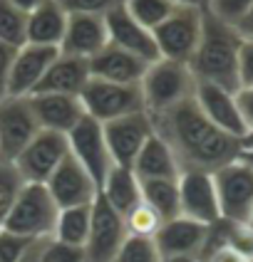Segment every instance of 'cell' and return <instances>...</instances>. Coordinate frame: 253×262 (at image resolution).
Here are the masks:
<instances>
[{
	"instance_id": "6da1fadb",
	"label": "cell",
	"mask_w": 253,
	"mask_h": 262,
	"mask_svg": "<svg viewBox=\"0 0 253 262\" xmlns=\"http://www.w3.org/2000/svg\"><path fill=\"white\" fill-rule=\"evenodd\" d=\"M154 134L166 141L181 171H219L241 156V139L211 124L193 97L149 114Z\"/></svg>"
},
{
	"instance_id": "7a4b0ae2",
	"label": "cell",
	"mask_w": 253,
	"mask_h": 262,
	"mask_svg": "<svg viewBox=\"0 0 253 262\" xmlns=\"http://www.w3.org/2000/svg\"><path fill=\"white\" fill-rule=\"evenodd\" d=\"M241 35L231 23L206 10L204 13V28L201 40L189 59L196 82L219 84L231 92L238 89V50H241Z\"/></svg>"
},
{
	"instance_id": "3957f363",
	"label": "cell",
	"mask_w": 253,
	"mask_h": 262,
	"mask_svg": "<svg viewBox=\"0 0 253 262\" xmlns=\"http://www.w3.org/2000/svg\"><path fill=\"white\" fill-rule=\"evenodd\" d=\"M57 213L60 208L52 201L50 190L45 188V183H23L0 228L28 240H45L52 237Z\"/></svg>"
},
{
	"instance_id": "277c9868",
	"label": "cell",
	"mask_w": 253,
	"mask_h": 262,
	"mask_svg": "<svg viewBox=\"0 0 253 262\" xmlns=\"http://www.w3.org/2000/svg\"><path fill=\"white\" fill-rule=\"evenodd\" d=\"M144 109L149 114H157L164 109H171L174 104L193 97L196 79H193L189 64L174 62V59H157L147 67V72L139 82Z\"/></svg>"
},
{
	"instance_id": "5b68a950",
	"label": "cell",
	"mask_w": 253,
	"mask_h": 262,
	"mask_svg": "<svg viewBox=\"0 0 253 262\" xmlns=\"http://www.w3.org/2000/svg\"><path fill=\"white\" fill-rule=\"evenodd\" d=\"M80 102L85 106V114L97 119L100 124L129 117L137 112H147L139 84H117L97 77H89V82L80 94Z\"/></svg>"
},
{
	"instance_id": "8992f818",
	"label": "cell",
	"mask_w": 253,
	"mask_h": 262,
	"mask_svg": "<svg viewBox=\"0 0 253 262\" xmlns=\"http://www.w3.org/2000/svg\"><path fill=\"white\" fill-rule=\"evenodd\" d=\"M204 13L206 10H201V8L177 5L162 25H157L151 30L154 40H157V47H159V57L189 64L193 50H196V45L201 40Z\"/></svg>"
},
{
	"instance_id": "52a82bcc",
	"label": "cell",
	"mask_w": 253,
	"mask_h": 262,
	"mask_svg": "<svg viewBox=\"0 0 253 262\" xmlns=\"http://www.w3.org/2000/svg\"><path fill=\"white\" fill-rule=\"evenodd\" d=\"M213 186L223 220L248 223L253 210V168L238 156L213 171Z\"/></svg>"
},
{
	"instance_id": "ba28073f",
	"label": "cell",
	"mask_w": 253,
	"mask_h": 262,
	"mask_svg": "<svg viewBox=\"0 0 253 262\" xmlns=\"http://www.w3.org/2000/svg\"><path fill=\"white\" fill-rule=\"evenodd\" d=\"M67 154L70 146L65 134L40 129L13 159V166L23 183H45Z\"/></svg>"
},
{
	"instance_id": "9c48e42d",
	"label": "cell",
	"mask_w": 253,
	"mask_h": 262,
	"mask_svg": "<svg viewBox=\"0 0 253 262\" xmlns=\"http://www.w3.org/2000/svg\"><path fill=\"white\" fill-rule=\"evenodd\" d=\"M127 240V225L122 213H117L102 195L92 203V220L85 240V262H114L119 248Z\"/></svg>"
},
{
	"instance_id": "30bf717a",
	"label": "cell",
	"mask_w": 253,
	"mask_h": 262,
	"mask_svg": "<svg viewBox=\"0 0 253 262\" xmlns=\"http://www.w3.org/2000/svg\"><path fill=\"white\" fill-rule=\"evenodd\" d=\"M67 146H70V154L80 161V166L94 178V183L102 186V181L114 166L102 124L85 114L74 124V129L67 134Z\"/></svg>"
},
{
	"instance_id": "8fae6325",
	"label": "cell",
	"mask_w": 253,
	"mask_h": 262,
	"mask_svg": "<svg viewBox=\"0 0 253 262\" xmlns=\"http://www.w3.org/2000/svg\"><path fill=\"white\" fill-rule=\"evenodd\" d=\"M102 131L114 166L132 168V163L137 159V154L142 151V146L154 136V124H151L149 112H137V114L102 124Z\"/></svg>"
},
{
	"instance_id": "7c38bea8",
	"label": "cell",
	"mask_w": 253,
	"mask_h": 262,
	"mask_svg": "<svg viewBox=\"0 0 253 262\" xmlns=\"http://www.w3.org/2000/svg\"><path fill=\"white\" fill-rule=\"evenodd\" d=\"M179 215L204 225L221 220L213 176L208 171H181L179 173Z\"/></svg>"
},
{
	"instance_id": "4fadbf2b",
	"label": "cell",
	"mask_w": 253,
	"mask_h": 262,
	"mask_svg": "<svg viewBox=\"0 0 253 262\" xmlns=\"http://www.w3.org/2000/svg\"><path fill=\"white\" fill-rule=\"evenodd\" d=\"M45 188L50 190L57 208H74V205H92L100 195V186L94 178L80 166L72 154H67L62 163L45 181Z\"/></svg>"
},
{
	"instance_id": "5bb4252c",
	"label": "cell",
	"mask_w": 253,
	"mask_h": 262,
	"mask_svg": "<svg viewBox=\"0 0 253 262\" xmlns=\"http://www.w3.org/2000/svg\"><path fill=\"white\" fill-rule=\"evenodd\" d=\"M40 131L32 117L28 97L0 99V161H10L25 148L30 139Z\"/></svg>"
},
{
	"instance_id": "9a60e30c",
	"label": "cell",
	"mask_w": 253,
	"mask_h": 262,
	"mask_svg": "<svg viewBox=\"0 0 253 262\" xmlns=\"http://www.w3.org/2000/svg\"><path fill=\"white\" fill-rule=\"evenodd\" d=\"M104 25H107V40H109V45H114L119 50L139 57L147 64L162 59L159 57L157 40H154V32L147 30L144 25H139L132 15L127 13L124 5H119V8H114V10H109L104 15Z\"/></svg>"
},
{
	"instance_id": "2e32d148",
	"label": "cell",
	"mask_w": 253,
	"mask_h": 262,
	"mask_svg": "<svg viewBox=\"0 0 253 262\" xmlns=\"http://www.w3.org/2000/svg\"><path fill=\"white\" fill-rule=\"evenodd\" d=\"M193 99L211 124H216L221 131L236 136V139L246 136V124L238 112L236 92L219 87V84H208V82H196Z\"/></svg>"
},
{
	"instance_id": "e0dca14e",
	"label": "cell",
	"mask_w": 253,
	"mask_h": 262,
	"mask_svg": "<svg viewBox=\"0 0 253 262\" xmlns=\"http://www.w3.org/2000/svg\"><path fill=\"white\" fill-rule=\"evenodd\" d=\"M28 102L37 126L45 131H57L67 136L74 129V124L85 117V106L80 97H70V94L35 92L28 97Z\"/></svg>"
},
{
	"instance_id": "ac0fdd59",
	"label": "cell",
	"mask_w": 253,
	"mask_h": 262,
	"mask_svg": "<svg viewBox=\"0 0 253 262\" xmlns=\"http://www.w3.org/2000/svg\"><path fill=\"white\" fill-rule=\"evenodd\" d=\"M57 47H43L30 42L17 47L13 70H10V82H8V97H30L37 89L47 67L52 64V59L57 57Z\"/></svg>"
},
{
	"instance_id": "d6986e66",
	"label": "cell",
	"mask_w": 253,
	"mask_h": 262,
	"mask_svg": "<svg viewBox=\"0 0 253 262\" xmlns=\"http://www.w3.org/2000/svg\"><path fill=\"white\" fill-rule=\"evenodd\" d=\"M208 225L196 223L191 218H169L162 223V228L154 235V243L162 252V257H174V255H184V257H201L204 245H206Z\"/></svg>"
},
{
	"instance_id": "ffe728a7",
	"label": "cell",
	"mask_w": 253,
	"mask_h": 262,
	"mask_svg": "<svg viewBox=\"0 0 253 262\" xmlns=\"http://www.w3.org/2000/svg\"><path fill=\"white\" fill-rule=\"evenodd\" d=\"M107 40V25L104 15H89V13H67V25L60 42V52L74 55V57H94Z\"/></svg>"
},
{
	"instance_id": "44dd1931",
	"label": "cell",
	"mask_w": 253,
	"mask_h": 262,
	"mask_svg": "<svg viewBox=\"0 0 253 262\" xmlns=\"http://www.w3.org/2000/svg\"><path fill=\"white\" fill-rule=\"evenodd\" d=\"M147 67V62H142L139 57H134V55L109 42L94 57H89V74L92 77L104 79V82H117V84H139Z\"/></svg>"
},
{
	"instance_id": "7402d4cb",
	"label": "cell",
	"mask_w": 253,
	"mask_h": 262,
	"mask_svg": "<svg viewBox=\"0 0 253 262\" xmlns=\"http://www.w3.org/2000/svg\"><path fill=\"white\" fill-rule=\"evenodd\" d=\"M89 77H92L89 74V59L57 52V57L52 59V64L47 67V72L40 79V84H37L35 92H52V94L80 97L85 84L89 82Z\"/></svg>"
},
{
	"instance_id": "603a6c76",
	"label": "cell",
	"mask_w": 253,
	"mask_h": 262,
	"mask_svg": "<svg viewBox=\"0 0 253 262\" xmlns=\"http://www.w3.org/2000/svg\"><path fill=\"white\" fill-rule=\"evenodd\" d=\"M67 13L57 0H43L35 10L28 13V42L43 47H57L65 35Z\"/></svg>"
},
{
	"instance_id": "cb8c5ba5",
	"label": "cell",
	"mask_w": 253,
	"mask_h": 262,
	"mask_svg": "<svg viewBox=\"0 0 253 262\" xmlns=\"http://www.w3.org/2000/svg\"><path fill=\"white\" fill-rule=\"evenodd\" d=\"M132 171L137 173L139 181H149V178H179V173H181L171 148L157 134L137 154V159L132 163Z\"/></svg>"
},
{
	"instance_id": "d4e9b609",
	"label": "cell",
	"mask_w": 253,
	"mask_h": 262,
	"mask_svg": "<svg viewBox=\"0 0 253 262\" xmlns=\"http://www.w3.org/2000/svg\"><path fill=\"white\" fill-rule=\"evenodd\" d=\"M100 195H102L107 203L112 205L117 213H127L132 210L134 205L142 201V186H139V178L132 168L127 166H112V171L107 173V178L100 186Z\"/></svg>"
},
{
	"instance_id": "484cf974",
	"label": "cell",
	"mask_w": 253,
	"mask_h": 262,
	"mask_svg": "<svg viewBox=\"0 0 253 262\" xmlns=\"http://www.w3.org/2000/svg\"><path fill=\"white\" fill-rule=\"evenodd\" d=\"M89 220H92V205L60 208L52 237L60 240V243L74 245V248H85V240H87L89 233Z\"/></svg>"
},
{
	"instance_id": "4316f807",
	"label": "cell",
	"mask_w": 253,
	"mask_h": 262,
	"mask_svg": "<svg viewBox=\"0 0 253 262\" xmlns=\"http://www.w3.org/2000/svg\"><path fill=\"white\" fill-rule=\"evenodd\" d=\"M179 178H149L139 181L142 186V201L154 208L162 220L179 215Z\"/></svg>"
},
{
	"instance_id": "83f0119b",
	"label": "cell",
	"mask_w": 253,
	"mask_h": 262,
	"mask_svg": "<svg viewBox=\"0 0 253 262\" xmlns=\"http://www.w3.org/2000/svg\"><path fill=\"white\" fill-rule=\"evenodd\" d=\"M0 42L13 47L28 42V13L10 0H0Z\"/></svg>"
},
{
	"instance_id": "f1b7e54d",
	"label": "cell",
	"mask_w": 253,
	"mask_h": 262,
	"mask_svg": "<svg viewBox=\"0 0 253 262\" xmlns=\"http://www.w3.org/2000/svg\"><path fill=\"white\" fill-rule=\"evenodd\" d=\"M124 8L139 25H144L147 30H154L171 15V10L177 5L171 0H124Z\"/></svg>"
},
{
	"instance_id": "f546056e",
	"label": "cell",
	"mask_w": 253,
	"mask_h": 262,
	"mask_svg": "<svg viewBox=\"0 0 253 262\" xmlns=\"http://www.w3.org/2000/svg\"><path fill=\"white\" fill-rule=\"evenodd\" d=\"M122 218H124V225H127V235H137V237H154L164 223L162 215L154 208H149L144 201H139Z\"/></svg>"
},
{
	"instance_id": "4dcf8cb0",
	"label": "cell",
	"mask_w": 253,
	"mask_h": 262,
	"mask_svg": "<svg viewBox=\"0 0 253 262\" xmlns=\"http://www.w3.org/2000/svg\"><path fill=\"white\" fill-rule=\"evenodd\" d=\"M114 262H162V252L157 248L154 237L127 235V240L119 248Z\"/></svg>"
},
{
	"instance_id": "1f68e13d",
	"label": "cell",
	"mask_w": 253,
	"mask_h": 262,
	"mask_svg": "<svg viewBox=\"0 0 253 262\" xmlns=\"http://www.w3.org/2000/svg\"><path fill=\"white\" fill-rule=\"evenodd\" d=\"M37 262H85V250L60 243L55 237H45L40 240Z\"/></svg>"
},
{
	"instance_id": "d6a6232c",
	"label": "cell",
	"mask_w": 253,
	"mask_h": 262,
	"mask_svg": "<svg viewBox=\"0 0 253 262\" xmlns=\"http://www.w3.org/2000/svg\"><path fill=\"white\" fill-rule=\"evenodd\" d=\"M32 243H35V240L20 237V235L0 228V262H17L30 250Z\"/></svg>"
},
{
	"instance_id": "836d02e7",
	"label": "cell",
	"mask_w": 253,
	"mask_h": 262,
	"mask_svg": "<svg viewBox=\"0 0 253 262\" xmlns=\"http://www.w3.org/2000/svg\"><path fill=\"white\" fill-rule=\"evenodd\" d=\"M65 8V13H89V15H107L119 5H124V0H57Z\"/></svg>"
},
{
	"instance_id": "e575fe53",
	"label": "cell",
	"mask_w": 253,
	"mask_h": 262,
	"mask_svg": "<svg viewBox=\"0 0 253 262\" xmlns=\"http://www.w3.org/2000/svg\"><path fill=\"white\" fill-rule=\"evenodd\" d=\"M253 0H211V5H208V10L216 15V17H221L226 23H236L241 15L246 13V8L251 5Z\"/></svg>"
},
{
	"instance_id": "d590c367",
	"label": "cell",
	"mask_w": 253,
	"mask_h": 262,
	"mask_svg": "<svg viewBox=\"0 0 253 262\" xmlns=\"http://www.w3.org/2000/svg\"><path fill=\"white\" fill-rule=\"evenodd\" d=\"M238 87H253V40H243L238 50Z\"/></svg>"
},
{
	"instance_id": "8d00e7d4",
	"label": "cell",
	"mask_w": 253,
	"mask_h": 262,
	"mask_svg": "<svg viewBox=\"0 0 253 262\" xmlns=\"http://www.w3.org/2000/svg\"><path fill=\"white\" fill-rule=\"evenodd\" d=\"M17 47L0 42V99L8 97V82H10V70H13V59Z\"/></svg>"
},
{
	"instance_id": "74e56055",
	"label": "cell",
	"mask_w": 253,
	"mask_h": 262,
	"mask_svg": "<svg viewBox=\"0 0 253 262\" xmlns=\"http://www.w3.org/2000/svg\"><path fill=\"white\" fill-rule=\"evenodd\" d=\"M236 104H238L241 117H243L246 131L253 129V87H238L236 89Z\"/></svg>"
},
{
	"instance_id": "f35d334b",
	"label": "cell",
	"mask_w": 253,
	"mask_h": 262,
	"mask_svg": "<svg viewBox=\"0 0 253 262\" xmlns=\"http://www.w3.org/2000/svg\"><path fill=\"white\" fill-rule=\"evenodd\" d=\"M199 262H248V260H243L236 250H231L228 245H219V248L206 250L199 257Z\"/></svg>"
},
{
	"instance_id": "ab89813d",
	"label": "cell",
	"mask_w": 253,
	"mask_h": 262,
	"mask_svg": "<svg viewBox=\"0 0 253 262\" xmlns=\"http://www.w3.org/2000/svg\"><path fill=\"white\" fill-rule=\"evenodd\" d=\"M233 28L241 35V40H253V3L246 8V13L233 23Z\"/></svg>"
},
{
	"instance_id": "60d3db41",
	"label": "cell",
	"mask_w": 253,
	"mask_h": 262,
	"mask_svg": "<svg viewBox=\"0 0 253 262\" xmlns=\"http://www.w3.org/2000/svg\"><path fill=\"white\" fill-rule=\"evenodd\" d=\"M37 252H40V240H35V243L30 245V250L17 262H37Z\"/></svg>"
},
{
	"instance_id": "b9f144b4",
	"label": "cell",
	"mask_w": 253,
	"mask_h": 262,
	"mask_svg": "<svg viewBox=\"0 0 253 262\" xmlns=\"http://www.w3.org/2000/svg\"><path fill=\"white\" fill-rule=\"evenodd\" d=\"M174 5H191V8H201V10H208L211 0H171Z\"/></svg>"
},
{
	"instance_id": "7bdbcfd3",
	"label": "cell",
	"mask_w": 253,
	"mask_h": 262,
	"mask_svg": "<svg viewBox=\"0 0 253 262\" xmlns=\"http://www.w3.org/2000/svg\"><path fill=\"white\" fill-rule=\"evenodd\" d=\"M10 3H15L20 10H25V13H30V10H35L43 0H10Z\"/></svg>"
},
{
	"instance_id": "ee69618b",
	"label": "cell",
	"mask_w": 253,
	"mask_h": 262,
	"mask_svg": "<svg viewBox=\"0 0 253 262\" xmlns=\"http://www.w3.org/2000/svg\"><path fill=\"white\" fill-rule=\"evenodd\" d=\"M241 151H253V129H248L246 136L241 139Z\"/></svg>"
},
{
	"instance_id": "f6af8a7d",
	"label": "cell",
	"mask_w": 253,
	"mask_h": 262,
	"mask_svg": "<svg viewBox=\"0 0 253 262\" xmlns=\"http://www.w3.org/2000/svg\"><path fill=\"white\" fill-rule=\"evenodd\" d=\"M162 262H199V257H184V255H174V257H162Z\"/></svg>"
},
{
	"instance_id": "bcb514c9",
	"label": "cell",
	"mask_w": 253,
	"mask_h": 262,
	"mask_svg": "<svg viewBox=\"0 0 253 262\" xmlns=\"http://www.w3.org/2000/svg\"><path fill=\"white\" fill-rule=\"evenodd\" d=\"M241 159H243L253 168V151H241Z\"/></svg>"
},
{
	"instance_id": "7dc6e473",
	"label": "cell",
	"mask_w": 253,
	"mask_h": 262,
	"mask_svg": "<svg viewBox=\"0 0 253 262\" xmlns=\"http://www.w3.org/2000/svg\"><path fill=\"white\" fill-rule=\"evenodd\" d=\"M248 223H251V225H253V210H251V218H248Z\"/></svg>"
},
{
	"instance_id": "c3c4849f",
	"label": "cell",
	"mask_w": 253,
	"mask_h": 262,
	"mask_svg": "<svg viewBox=\"0 0 253 262\" xmlns=\"http://www.w3.org/2000/svg\"><path fill=\"white\" fill-rule=\"evenodd\" d=\"M251 262H253V260H251Z\"/></svg>"
}]
</instances>
